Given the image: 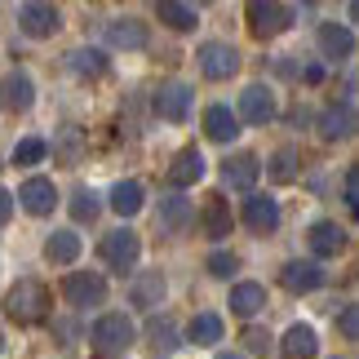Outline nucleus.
Returning a JSON list of instances; mask_svg holds the SVG:
<instances>
[{
	"label": "nucleus",
	"mask_w": 359,
	"mask_h": 359,
	"mask_svg": "<svg viewBox=\"0 0 359 359\" xmlns=\"http://www.w3.org/2000/svg\"><path fill=\"white\" fill-rule=\"evenodd\" d=\"M204 169H209V164H204V156H200V147H182L173 156V164H169V187L173 191H187V187H196L200 177H204Z\"/></svg>",
	"instance_id": "14"
},
{
	"label": "nucleus",
	"mask_w": 359,
	"mask_h": 359,
	"mask_svg": "<svg viewBox=\"0 0 359 359\" xmlns=\"http://www.w3.org/2000/svg\"><path fill=\"white\" fill-rule=\"evenodd\" d=\"M204 271H209L213 280H231V275L240 271V257H236V253H226V248H213V253L204 257Z\"/></svg>",
	"instance_id": "34"
},
{
	"label": "nucleus",
	"mask_w": 359,
	"mask_h": 359,
	"mask_svg": "<svg viewBox=\"0 0 359 359\" xmlns=\"http://www.w3.org/2000/svg\"><path fill=\"white\" fill-rule=\"evenodd\" d=\"M231 315H240V320H253L257 311H266V288L262 284H253V280H244V284H236L231 288Z\"/></svg>",
	"instance_id": "25"
},
{
	"label": "nucleus",
	"mask_w": 359,
	"mask_h": 359,
	"mask_svg": "<svg viewBox=\"0 0 359 359\" xmlns=\"http://www.w3.org/2000/svg\"><path fill=\"white\" fill-rule=\"evenodd\" d=\"M222 177H226L231 191H248V196H253V187H257V177H262V160L253 156V151H236V156H226Z\"/></svg>",
	"instance_id": "13"
},
{
	"label": "nucleus",
	"mask_w": 359,
	"mask_h": 359,
	"mask_svg": "<svg viewBox=\"0 0 359 359\" xmlns=\"http://www.w3.org/2000/svg\"><path fill=\"white\" fill-rule=\"evenodd\" d=\"M275 93L266 89V85H248L244 93H240V111H236V120H244V124H271L275 120Z\"/></svg>",
	"instance_id": "12"
},
{
	"label": "nucleus",
	"mask_w": 359,
	"mask_h": 359,
	"mask_svg": "<svg viewBox=\"0 0 359 359\" xmlns=\"http://www.w3.org/2000/svg\"><path fill=\"white\" fill-rule=\"evenodd\" d=\"M45 257L53 262V266H72V262L80 257V236L76 231H53V236L45 240Z\"/></svg>",
	"instance_id": "29"
},
{
	"label": "nucleus",
	"mask_w": 359,
	"mask_h": 359,
	"mask_svg": "<svg viewBox=\"0 0 359 359\" xmlns=\"http://www.w3.org/2000/svg\"><path fill=\"white\" fill-rule=\"evenodd\" d=\"M67 67H72L76 76H107V58H102V49H72L67 53Z\"/></svg>",
	"instance_id": "32"
},
{
	"label": "nucleus",
	"mask_w": 359,
	"mask_h": 359,
	"mask_svg": "<svg viewBox=\"0 0 359 359\" xmlns=\"http://www.w3.org/2000/svg\"><path fill=\"white\" fill-rule=\"evenodd\" d=\"M62 297L72 302L76 311H85V306H102L107 302V280L98 271H72L62 280Z\"/></svg>",
	"instance_id": "8"
},
{
	"label": "nucleus",
	"mask_w": 359,
	"mask_h": 359,
	"mask_svg": "<svg viewBox=\"0 0 359 359\" xmlns=\"http://www.w3.org/2000/svg\"><path fill=\"white\" fill-rule=\"evenodd\" d=\"M107 45L111 49H147L151 45V27L142 18H133V13H124V18H111L107 22Z\"/></svg>",
	"instance_id": "11"
},
{
	"label": "nucleus",
	"mask_w": 359,
	"mask_h": 359,
	"mask_svg": "<svg viewBox=\"0 0 359 359\" xmlns=\"http://www.w3.org/2000/svg\"><path fill=\"white\" fill-rule=\"evenodd\" d=\"M351 133H355V111L351 107H328L320 116V137L324 142H346Z\"/></svg>",
	"instance_id": "27"
},
{
	"label": "nucleus",
	"mask_w": 359,
	"mask_h": 359,
	"mask_svg": "<svg viewBox=\"0 0 359 359\" xmlns=\"http://www.w3.org/2000/svg\"><path fill=\"white\" fill-rule=\"evenodd\" d=\"M45 156H49V142H45V137H22V142L13 147V164H22V169L40 164Z\"/></svg>",
	"instance_id": "33"
},
{
	"label": "nucleus",
	"mask_w": 359,
	"mask_h": 359,
	"mask_svg": "<svg viewBox=\"0 0 359 359\" xmlns=\"http://www.w3.org/2000/svg\"><path fill=\"white\" fill-rule=\"evenodd\" d=\"M337 328H341V337H346V341H355V337H359V311H355V306H341Z\"/></svg>",
	"instance_id": "37"
},
{
	"label": "nucleus",
	"mask_w": 359,
	"mask_h": 359,
	"mask_svg": "<svg viewBox=\"0 0 359 359\" xmlns=\"http://www.w3.org/2000/svg\"><path fill=\"white\" fill-rule=\"evenodd\" d=\"M200 226H204L209 240H226L231 226H236V217H231V200L226 196H209V204H204V213H200Z\"/></svg>",
	"instance_id": "23"
},
{
	"label": "nucleus",
	"mask_w": 359,
	"mask_h": 359,
	"mask_svg": "<svg viewBox=\"0 0 359 359\" xmlns=\"http://www.w3.org/2000/svg\"><path fill=\"white\" fill-rule=\"evenodd\" d=\"M0 102H5L9 111H32V102H36V80L13 67V72L0 80Z\"/></svg>",
	"instance_id": "19"
},
{
	"label": "nucleus",
	"mask_w": 359,
	"mask_h": 359,
	"mask_svg": "<svg viewBox=\"0 0 359 359\" xmlns=\"http://www.w3.org/2000/svg\"><path fill=\"white\" fill-rule=\"evenodd\" d=\"M187 341H196V346H217V341H222V315L200 311L196 320L187 324Z\"/></svg>",
	"instance_id": "28"
},
{
	"label": "nucleus",
	"mask_w": 359,
	"mask_h": 359,
	"mask_svg": "<svg viewBox=\"0 0 359 359\" xmlns=\"http://www.w3.org/2000/svg\"><path fill=\"white\" fill-rule=\"evenodd\" d=\"M302 80H306V85H320V80H324V67H320V62H311L306 72H302Z\"/></svg>",
	"instance_id": "40"
},
{
	"label": "nucleus",
	"mask_w": 359,
	"mask_h": 359,
	"mask_svg": "<svg viewBox=\"0 0 359 359\" xmlns=\"http://www.w3.org/2000/svg\"><path fill=\"white\" fill-rule=\"evenodd\" d=\"M9 217H13V196H9L5 187H0V226H5Z\"/></svg>",
	"instance_id": "39"
},
{
	"label": "nucleus",
	"mask_w": 359,
	"mask_h": 359,
	"mask_svg": "<svg viewBox=\"0 0 359 359\" xmlns=\"http://www.w3.org/2000/svg\"><path fill=\"white\" fill-rule=\"evenodd\" d=\"M160 22L173 27V32H191L200 22V13L196 5H182V0H160Z\"/></svg>",
	"instance_id": "30"
},
{
	"label": "nucleus",
	"mask_w": 359,
	"mask_h": 359,
	"mask_svg": "<svg viewBox=\"0 0 359 359\" xmlns=\"http://www.w3.org/2000/svg\"><path fill=\"white\" fill-rule=\"evenodd\" d=\"M58 27H62V9L58 5H45V0H27V5H18V32L22 36L49 40Z\"/></svg>",
	"instance_id": "4"
},
{
	"label": "nucleus",
	"mask_w": 359,
	"mask_h": 359,
	"mask_svg": "<svg viewBox=\"0 0 359 359\" xmlns=\"http://www.w3.org/2000/svg\"><path fill=\"white\" fill-rule=\"evenodd\" d=\"M147 341H151V355L156 359H169V355H177V346H182V333H177V324L169 315H151Z\"/></svg>",
	"instance_id": "22"
},
{
	"label": "nucleus",
	"mask_w": 359,
	"mask_h": 359,
	"mask_svg": "<svg viewBox=\"0 0 359 359\" xmlns=\"http://www.w3.org/2000/svg\"><path fill=\"white\" fill-rule=\"evenodd\" d=\"M156 222H160L164 236H182V231L196 222V209H191V200H187V196H177V191H173V196H164V200H160Z\"/></svg>",
	"instance_id": "18"
},
{
	"label": "nucleus",
	"mask_w": 359,
	"mask_h": 359,
	"mask_svg": "<svg viewBox=\"0 0 359 359\" xmlns=\"http://www.w3.org/2000/svg\"><path fill=\"white\" fill-rule=\"evenodd\" d=\"M18 204H22L32 217H49L53 204H58V191H53L49 177H27V182L18 187Z\"/></svg>",
	"instance_id": "16"
},
{
	"label": "nucleus",
	"mask_w": 359,
	"mask_h": 359,
	"mask_svg": "<svg viewBox=\"0 0 359 359\" xmlns=\"http://www.w3.org/2000/svg\"><path fill=\"white\" fill-rule=\"evenodd\" d=\"M5 315L13 324H40L49 315V288L40 280H18L5 297Z\"/></svg>",
	"instance_id": "1"
},
{
	"label": "nucleus",
	"mask_w": 359,
	"mask_h": 359,
	"mask_svg": "<svg viewBox=\"0 0 359 359\" xmlns=\"http://www.w3.org/2000/svg\"><path fill=\"white\" fill-rule=\"evenodd\" d=\"M67 209H72L76 222H98V213H102V196H98L93 187H76V191H72V204H67Z\"/></svg>",
	"instance_id": "31"
},
{
	"label": "nucleus",
	"mask_w": 359,
	"mask_h": 359,
	"mask_svg": "<svg viewBox=\"0 0 359 359\" xmlns=\"http://www.w3.org/2000/svg\"><path fill=\"white\" fill-rule=\"evenodd\" d=\"M244 226L253 231V236H271V231L280 226V200H271V196H248V200H244Z\"/></svg>",
	"instance_id": "17"
},
{
	"label": "nucleus",
	"mask_w": 359,
	"mask_h": 359,
	"mask_svg": "<svg viewBox=\"0 0 359 359\" xmlns=\"http://www.w3.org/2000/svg\"><path fill=\"white\" fill-rule=\"evenodd\" d=\"M137 341V328L124 311H107L98 315V324H93V346H98L102 355H124Z\"/></svg>",
	"instance_id": "2"
},
{
	"label": "nucleus",
	"mask_w": 359,
	"mask_h": 359,
	"mask_svg": "<svg viewBox=\"0 0 359 359\" xmlns=\"http://www.w3.org/2000/svg\"><path fill=\"white\" fill-rule=\"evenodd\" d=\"M271 177H275V182H293V177H297V151L293 147H280L271 156Z\"/></svg>",
	"instance_id": "35"
},
{
	"label": "nucleus",
	"mask_w": 359,
	"mask_h": 359,
	"mask_svg": "<svg viewBox=\"0 0 359 359\" xmlns=\"http://www.w3.org/2000/svg\"><path fill=\"white\" fill-rule=\"evenodd\" d=\"M102 262H107V271H133L137 266V257H142V236L137 231H129V226H120V231H111V236L102 240Z\"/></svg>",
	"instance_id": "3"
},
{
	"label": "nucleus",
	"mask_w": 359,
	"mask_h": 359,
	"mask_svg": "<svg viewBox=\"0 0 359 359\" xmlns=\"http://www.w3.org/2000/svg\"><path fill=\"white\" fill-rule=\"evenodd\" d=\"M306 244H311V262H324V257H337L341 248H346V231H341L337 222H328V217H320V222H311L306 231Z\"/></svg>",
	"instance_id": "15"
},
{
	"label": "nucleus",
	"mask_w": 359,
	"mask_h": 359,
	"mask_svg": "<svg viewBox=\"0 0 359 359\" xmlns=\"http://www.w3.org/2000/svg\"><path fill=\"white\" fill-rule=\"evenodd\" d=\"M191 102H196V89L182 85V80H169V85L156 89V98H151V111L169 124H182L191 116Z\"/></svg>",
	"instance_id": "5"
},
{
	"label": "nucleus",
	"mask_w": 359,
	"mask_h": 359,
	"mask_svg": "<svg viewBox=\"0 0 359 359\" xmlns=\"http://www.w3.org/2000/svg\"><path fill=\"white\" fill-rule=\"evenodd\" d=\"M204 137H209V142L231 147V142L240 137V120H236V111H231V107H222V102H213L209 111H204Z\"/></svg>",
	"instance_id": "21"
},
{
	"label": "nucleus",
	"mask_w": 359,
	"mask_h": 359,
	"mask_svg": "<svg viewBox=\"0 0 359 359\" xmlns=\"http://www.w3.org/2000/svg\"><path fill=\"white\" fill-rule=\"evenodd\" d=\"M341 200H346L351 213L359 209V200H355V169H346V177H341Z\"/></svg>",
	"instance_id": "38"
},
{
	"label": "nucleus",
	"mask_w": 359,
	"mask_h": 359,
	"mask_svg": "<svg viewBox=\"0 0 359 359\" xmlns=\"http://www.w3.org/2000/svg\"><path fill=\"white\" fill-rule=\"evenodd\" d=\"M315 45H320V58L324 62H346L351 53H355V32H351L346 22H320Z\"/></svg>",
	"instance_id": "9"
},
{
	"label": "nucleus",
	"mask_w": 359,
	"mask_h": 359,
	"mask_svg": "<svg viewBox=\"0 0 359 359\" xmlns=\"http://www.w3.org/2000/svg\"><path fill=\"white\" fill-rule=\"evenodd\" d=\"M213 359H244V355H236V351H222V355H213Z\"/></svg>",
	"instance_id": "41"
},
{
	"label": "nucleus",
	"mask_w": 359,
	"mask_h": 359,
	"mask_svg": "<svg viewBox=\"0 0 359 359\" xmlns=\"http://www.w3.org/2000/svg\"><path fill=\"white\" fill-rule=\"evenodd\" d=\"M280 284L288 288V293H315V288L324 284V266L320 262H288V266L280 271Z\"/></svg>",
	"instance_id": "20"
},
{
	"label": "nucleus",
	"mask_w": 359,
	"mask_h": 359,
	"mask_svg": "<svg viewBox=\"0 0 359 359\" xmlns=\"http://www.w3.org/2000/svg\"><path fill=\"white\" fill-rule=\"evenodd\" d=\"M244 351H248V355H262V359H266V355L275 351V337L266 333V328H244Z\"/></svg>",
	"instance_id": "36"
},
{
	"label": "nucleus",
	"mask_w": 359,
	"mask_h": 359,
	"mask_svg": "<svg viewBox=\"0 0 359 359\" xmlns=\"http://www.w3.org/2000/svg\"><path fill=\"white\" fill-rule=\"evenodd\" d=\"M107 204H111L120 217H133V213H142L147 191H142V182H133V177H120V182L111 187V196H107Z\"/></svg>",
	"instance_id": "26"
},
{
	"label": "nucleus",
	"mask_w": 359,
	"mask_h": 359,
	"mask_svg": "<svg viewBox=\"0 0 359 359\" xmlns=\"http://www.w3.org/2000/svg\"><path fill=\"white\" fill-rule=\"evenodd\" d=\"M164 293H169L164 271H137L133 284H129V302H133L137 311H160L164 306Z\"/></svg>",
	"instance_id": "10"
},
{
	"label": "nucleus",
	"mask_w": 359,
	"mask_h": 359,
	"mask_svg": "<svg viewBox=\"0 0 359 359\" xmlns=\"http://www.w3.org/2000/svg\"><path fill=\"white\" fill-rule=\"evenodd\" d=\"M0 351H5V337H0Z\"/></svg>",
	"instance_id": "42"
},
{
	"label": "nucleus",
	"mask_w": 359,
	"mask_h": 359,
	"mask_svg": "<svg viewBox=\"0 0 359 359\" xmlns=\"http://www.w3.org/2000/svg\"><path fill=\"white\" fill-rule=\"evenodd\" d=\"M196 58H200L204 80H231V76L240 72V49L226 45V40H204Z\"/></svg>",
	"instance_id": "7"
},
{
	"label": "nucleus",
	"mask_w": 359,
	"mask_h": 359,
	"mask_svg": "<svg viewBox=\"0 0 359 359\" xmlns=\"http://www.w3.org/2000/svg\"><path fill=\"white\" fill-rule=\"evenodd\" d=\"M280 355L284 359H315V355H320V337H315V328L311 324H293L280 337Z\"/></svg>",
	"instance_id": "24"
},
{
	"label": "nucleus",
	"mask_w": 359,
	"mask_h": 359,
	"mask_svg": "<svg viewBox=\"0 0 359 359\" xmlns=\"http://www.w3.org/2000/svg\"><path fill=\"white\" fill-rule=\"evenodd\" d=\"M293 27V9L288 5H275V0H253L248 5V32H253L257 40H271Z\"/></svg>",
	"instance_id": "6"
}]
</instances>
